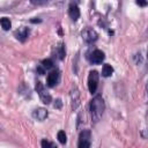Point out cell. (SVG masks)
<instances>
[{
	"label": "cell",
	"mask_w": 148,
	"mask_h": 148,
	"mask_svg": "<svg viewBox=\"0 0 148 148\" xmlns=\"http://www.w3.org/2000/svg\"><path fill=\"white\" fill-rule=\"evenodd\" d=\"M89 110H90V114H91V119L94 123H97L101 120L103 112L105 110V103L104 99L101 95L95 96L89 104Z\"/></svg>",
	"instance_id": "6da1fadb"
},
{
	"label": "cell",
	"mask_w": 148,
	"mask_h": 148,
	"mask_svg": "<svg viewBox=\"0 0 148 148\" xmlns=\"http://www.w3.org/2000/svg\"><path fill=\"white\" fill-rule=\"evenodd\" d=\"M98 73L97 71H90L89 75H88V89L91 94H95L97 90V86H98Z\"/></svg>",
	"instance_id": "7a4b0ae2"
},
{
	"label": "cell",
	"mask_w": 148,
	"mask_h": 148,
	"mask_svg": "<svg viewBox=\"0 0 148 148\" xmlns=\"http://www.w3.org/2000/svg\"><path fill=\"white\" fill-rule=\"evenodd\" d=\"M36 91L38 92V95H39V98H40V101L44 103V104H50L51 103V101H52V97H51V95L45 90V88H44V86L42 84V82H39V81H37L36 82Z\"/></svg>",
	"instance_id": "3957f363"
},
{
	"label": "cell",
	"mask_w": 148,
	"mask_h": 148,
	"mask_svg": "<svg viewBox=\"0 0 148 148\" xmlns=\"http://www.w3.org/2000/svg\"><path fill=\"white\" fill-rule=\"evenodd\" d=\"M90 139H91V133H90L89 130L81 131V133L79 135L77 147L79 148H88V147H90Z\"/></svg>",
	"instance_id": "277c9868"
},
{
	"label": "cell",
	"mask_w": 148,
	"mask_h": 148,
	"mask_svg": "<svg viewBox=\"0 0 148 148\" xmlns=\"http://www.w3.org/2000/svg\"><path fill=\"white\" fill-rule=\"evenodd\" d=\"M81 36H82V39H83L86 43H88V44L95 43V42L97 40V38H98V34H97L94 29H90V28L84 29V30L82 31Z\"/></svg>",
	"instance_id": "5b68a950"
},
{
	"label": "cell",
	"mask_w": 148,
	"mask_h": 148,
	"mask_svg": "<svg viewBox=\"0 0 148 148\" xmlns=\"http://www.w3.org/2000/svg\"><path fill=\"white\" fill-rule=\"evenodd\" d=\"M59 80H60V73H59V71L58 69H56V71H52L51 73H49L47 74V77H46V83H47V86L49 87H54V86H57L58 84V82H59Z\"/></svg>",
	"instance_id": "8992f818"
},
{
	"label": "cell",
	"mask_w": 148,
	"mask_h": 148,
	"mask_svg": "<svg viewBox=\"0 0 148 148\" xmlns=\"http://www.w3.org/2000/svg\"><path fill=\"white\" fill-rule=\"evenodd\" d=\"M71 102H72V109L75 110L79 104H80V91L77 89L76 86L72 87V90H71Z\"/></svg>",
	"instance_id": "52a82bcc"
},
{
	"label": "cell",
	"mask_w": 148,
	"mask_h": 148,
	"mask_svg": "<svg viewBox=\"0 0 148 148\" xmlns=\"http://www.w3.org/2000/svg\"><path fill=\"white\" fill-rule=\"evenodd\" d=\"M104 58H105V54H104L103 51H101V50H95V51L91 52V54H90V57H89V60H90V62H92V64H101V62L104 60Z\"/></svg>",
	"instance_id": "ba28073f"
},
{
	"label": "cell",
	"mask_w": 148,
	"mask_h": 148,
	"mask_svg": "<svg viewBox=\"0 0 148 148\" xmlns=\"http://www.w3.org/2000/svg\"><path fill=\"white\" fill-rule=\"evenodd\" d=\"M29 34H30V29L27 28V27H21L20 29H17L15 31V37L21 40V42H24L28 37H29Z\"/></svg>",
	"instance_id": "9c48e42d"
},
{
	"label": "cell",
	"mask_w": 148,
	"mask_h": 148,
	"mask_svg": "<svg viewBox=\"0 0 148 148\" xmlns=\"http://www.w3.org/2000/svg\"><path fill=\"white\" fill-rule=\"evenodd\" d=\"M47 116H49L47 110L44 109V108H37V109L34 110V112H32V117H34L35 119L39 120V121H43L44 119H46Z\"/></svg>",
	"instance_id": "30bf717a"
},
{
	"label": "cell",
	"mask_w": 148,
	"mask_h": 148,
	"mask_svg": "<svg viewBox=\"0 0 148 148\" xmlns=\"http://www.w3.org/2000/svg\"><path fill=\"white\" fill-rule=\"evenodd\" d=\"M68 15L73 21H77V18L80 17V9L77 7L76 3H71L68 7Z\"/></svg>",
	"instance_id": "8fae6325"
},
{
	"label": "cell",
	"mask_w": 148,
	"mask_h": 148,
	"mask_svg": "<svg viewBox=\"0 0 148 148\" xmlns=\"http://www.w3.org/2000/svg\"><path fill=\"white\" fill-rule=\"evenodd\" d=\"M112 73H113V68H112L111 65L105 64V65L102 67V75H103L104 77H108V76L112 75Z\"/></svg>",
	"instance_id": "7c38bea8"
},
{
	"label": "cell",
	"mask_w": 148,
	"mask_h": 148,
	"mask_svg": "<svg viewBox=\"0 0 148 148\" xmlns=\"http://www.w3.org/2000/svg\"><path fill=\"white\" fill-rule=\"evenodd\" d=\"M57 56L60 60H62L66 56V51H65V45L62 43H60L58 46H57Z\"/></svg>",
	"instance_id": "4fadbf2b"
},
{
	"label": "cell",
	"mask_w": 148,
	"mask_h": 148,
	"mask_svg": "<svg viewBox=\"0 0 148 148\" xmlns=\"http://www.w3.org/2000/svg\"><path fill=\"white\" fill-rule=\"evenodd\" d=\"M0 24H1V28L3 30H6V31L12 28V22H10V20L8 17H2L1 21H0Z\"/></svg>",
	"instance_id": "5bb4252c"
},
{
	"label": "cell",
	"mask_w": 148,
	"mask_h": 148,
	"mask_svg": "<svg viewBox=\"0 0 148 148\" xmlns=\"http://www.w3.org/2000/svg\"><path fill=\"white\" fill-rule=\"evenodd\" d=\"M57 138H58L59 142H60V143H62V145H65V143H66V141H67V135H66L65 131H59V132H58V134H57Z\"/></svg>",
	"instance_id": "9a60e30c"
},
{
	"label": "cell",
	"mask_w": 148,
	"mask_h": 148,
	"mask_svg": "<svg viewBox=\"0 0 148 148\" xmlns=\"http://www.w3.org/2000/svg\"><path fill=\"white\" fill-rule=\"evenodd\" d=\"M42 65L44 66L45 69H51L53 67V61L51 59H44L42 60Z\"/></svg>",
	"instance_id": "2e32d148"
},
{
	"label": "cell",
	"mask_w": 148,
	"mask_h": 148,
	"mask_svg": "<svg viewBox=\"0 0 148 148\" xmlns=\"http://www.w3.org/2000/svg\"><path fill=\"white\" fill-rule=\"evenodd\" d=\"M49 0H30V2L32 5H36V6H42V5H45Z\"/></svg>",
	"instance_id": "e0dca14e"
},
{
	"label": "cell",
	"mask_w": 148,
	"mask_h": 148,
	"mask_svg": "<svg viewBox=\"0 0 148 148\" xmlns=\"http://www.w3.org/2000/svg\"><path fill=\"white\" fill-rule=\"evenodd\" d=\"M61 106H62V102H61V99H59V98L56 99V101H54V104H53V108H54V109H60Z\"/></svg>",
	"instance_id": "ac0fdd59"
},
{
	"label": "cell",
	"mask_w": 148,
	"mask_h": 148,
	"mask_svg": "<svg viewBox=\"0 0 148 148\" xmlns=\"http://www.w3.org/2000/svg\"><path fill=\"white\" fill-rule=\"evenodd\" d=\"M40 145H42V147H44V148H46V147H54L53 143H51V142H49V141H46V140H42Z\"/></svg>",
	"instance_id": "d6986e66"
},
{
	"label": "cell",
	"mask_w": 148,
	"mask_h": 148,
	"mask_svg": "<svg viewBox=\"0 0 148 148\" xmlns=\"http://www.w3.org/2000/svg\"><path fill=\"white\" fill-rule=\"evenodd\" d=\"M37 73H38L39 75H43V74H45V68H44V66H43V65H39V66H37Z\"/></svg>",
	"instance_id": "ffe728a7"
},
{
	"label": "cell",
	"mask_w": 148,
	"mask_h": 148,
	"mask_svg": "<svg viewBox=\"0 0 148 148\" xmlns=\"http://www.w3.org/2000/svg\"><path fill=\"white\" fill-rule=\"evenodd\" d=\"M136 3H138L139 6H141V7H145V6L148 5V1H147V0H136Z\"/></svg>",
	"instance_id": "44dd1931"
},
{
	"label": "cell",
	"mask_w": 148,
	"mask_h": 148,
	"mask_svg": "<svg viewBox=\"0 0 148 148\" xmlns=\"http://www.w3.org/2000/svg\"><path fill=\"white\" fill-rule=\"evenodd\" d=\"M31 22H32V23H39L40 20H31Z\"/></svg>",
	"instance_id": "7402d4cb"
},
{
	"label": "cell",
	"mask_w": 148,
	"mask_h": 148,
	"mask_svg": "<svg viewBox=\"0 0 148 148\" xmlns=\"http://www.w3.org/2000/svg\"><path fill=\"white\" fill-rule=\"evenodd\" d=\"M147 59H148V47H147Z\"/></svg>",
	"instance_id": "603a6c76"
},
{
	"label": "cell",
	"mask_w": 148,
	"mask_h": 148,
	"mask_svg": "<svg viewBox=\"0 0 148 148\" xmlns=\"http://www.w3.org/2000/svg\"><path fill=\"white\" fill-rule=\"evenodd\" d=\"M147 91H148V84H147Z\"/></svg>",
	"instance_id": "cb8c5ba5"
}]
</instances>
